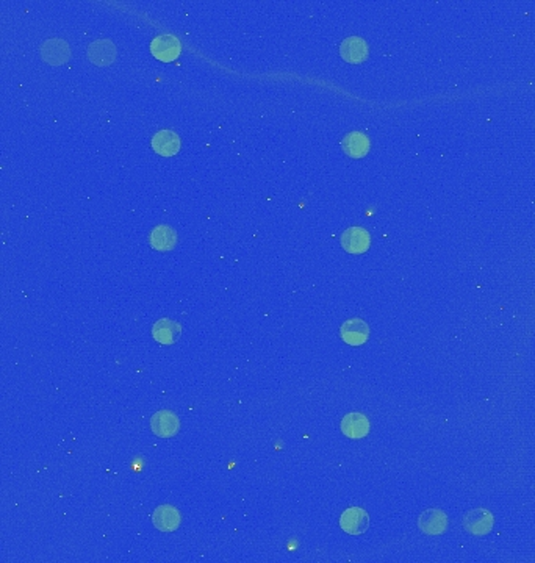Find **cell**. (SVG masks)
Returning <instances> with one entry per match:
<instances>
[{"instance_id":"cell-1","label":"cell","mask_w":535,"mask_h":563,"mask_svg":"<svg viewBox=\"0 0 535 563\" xmlns=\"http://www.w3.org/2000/svg\"><path fill=\"white\" fill-rule=\"evenodd\" d=\"M495 524V516L487 510V508L477 507L475 510H470L463 516V529L471 535H487L490 534Z\"/></svg>"},{"instance_id":"cell-2","label":"cell","mask_w":535,"mask_h":563,"mask_svg":"<svg viewBox=\"0 0 535 563\" xmlns=\"http://www.w3.org/2000/svg\"><path fill=\"white\" fill-rule=\"evenodd\" d=\"M341 246L349 254H363L371 246V237L363 227H349L341 235Z\"/></svg>"},{"instance_id":"cell-3","label":"cell","mask_w":535,"mask_h":563,"mask_svg":"<svg viewBox=\"0 0 535 563\" xmlns=\"http://www.w3.org/2000/svg\"><path fill=\"white\" fill-rule=\"evenodd\" d=\"M448 524L449 521L446 513L443 510H438V508H428L418 518V527L426 535L443 534L448 529Z\"/></svg>"},{"instance_id":"cell-4","label":"cell","mask_w":535,"mask_h":563,"mask_svg":"<svg viewBox=\"0 0 535 563\" xmlns=\"http://www.w3.org/2000/svg\"><path fill=\"white\" fill-rule=\"evenodd\" d=\"M340 335L349 346H362V344H365L369 338V327L363 319L351 318L341 326Z\"/></svg>"},{"instance_id":"cell-5","label":"cell","mask_w":535,"mask_h":563,"mask_svg":"<svg viewBox=\"0 0 535 563\" xmlns=\"http://www.w3.org/2000/svg\"><path fill=\"white\" fill-rule=\"evenodd\" d=\"M180 41L173 35H160L152 41L151 52L160 61H174L180 55Z\"/></svg>"},{"instance_id":"cell-6","label":"cell","mask_w":535,"mask_h":563,"mask_svg":"<svg viewBox=\"0 0 535 563\" xmlns=\"http://www.w3.org/2000/svg\"><path fill=\"white\" fill-rule=\"evenodd\" d=\"M340 526L346 534L351 535H360L365 532L369 526V516L368 513L360 507H351L343 512L340 518Z\"/></svg>"},{"instance_id":"cell-7","label":"cell","mask_w":535,"mask_h":563,"mask_svg":"<svg viewBox=\"0 0 535 563\" xmlns=\"http://www.w3.org/2000/svg\"><path fill=\"white\" fill-rule=\"evenodd\" d=\"M152 432L161 438H171L180 430V419L171 410L157 412L151 419Z\"/></svg>"},{"instance_id":"cell-8","label":"cell","mask_w":535,"mask_h":563,"mask_svg":"<svg viewBox=\"0 0 535 563\" xmlns=\"http://www.w3.org/2000/svg\"><path fill=\"white\" fill-rule=\"evenodd\" d=\"M41 57L52 66H60L71 58V49L63 39H48L41 45Z\"/></svg>"},{"instance_id":"cell-9","label":"cell","mask_w":535,"mask_h":563,"mask_svg":"<svg viewBox=\"0 0 535 563\" xmlns=\"http://www.w3.org/2000/svg\"><path fill=\"white\" fill-rule=\"evenodd\" d=\"M155 527L161 532H174L182 522V515L174 505H160L152 515Z\"/></svg>"},{"instance_id":"cell-10","label":"cell","mask_w":535,"mask_h":563,"mask_svg":"<svg viewBox=\"0 0 535 563\" xmlns=\"http://www.w3.org/2000/svg\"><path fill=\"white\" fill-rule=\"evenodd\" d=\"M369 421L363 413H349L341 421V432L347 438H352V440L367 436L369 434Z\"/></svg>"},{"instance_id":"cell-11","label":"cell","mask_w":535,"mask_h":563,"mask_svg":"<svg viewBox=\"0 0 535 563\" xmlns=\"http://www.w3.org/2000/svg\"><path fill=\"white\" fill-rule=\"evenodd\" d=\"M88 58L97 66H110L116 60V47L110 39H97L88 45Z\"/></svg>"},{"instance_id":"cell-12","label":"cell","mask_w":535,"mask_h":563,"mask_svg":"<svg viewBox=\"0 0 535 563\" xmlns=\"http://www.w3.org/2000/svg\"><path fill=\"white\" fill-rule=\"evenodd\" d=\"M180 138L173 130H160L152 138L153 151L161 156H173L180 151Z\"/></svg>"},{"instance_id":"cell-13","label":"cell","mask_w":535,"mask_h":563,"mask_svg":"<svg viewBox=\"0 0 535 563\" xmlns=\"http://www.w3.org/2000/svg\"><path fill=\"white\" fill-rule=\"evenodd\" d=\"M340 55L347 63H362L368 57V44L359 36L346 38L340 47Z\"/></svg>"},{"instance_id":"cell-14","label":"cell","mask_w":535,"mask_h":563,"mask_svg":"<svg viewBox=\"0 0 535 563\" xmlns=\"http://www.w3.org/2000/svg\"><path fill=\"white\" fill-rule=\"evenodd\" d=\"M343 151L351 156V159H362L369 152V138L362 132H351L341 141Z\"/></svg>"},{"instance_id":"cell-15","label":"cell","mask_w":535,"mask_h":563,"mask_svg":"<svg viewBox=\"0 0 535 563\" xmlns=\"http://www.w3.org/2000/svg\"><path fill=\"white\" fill-rule=\"evenodd\" d=\"M182 333L180 324H177L173 319H160L158 323H155L152 327V336L160 344H174L178 336Z\"/></svg>"},{"instance_id":"cell-16","label":"cell","mask_w":535,"mask_h":563,"mask_svg":"<svg viewBox=\"0 0 535 563\" xmlns=\"http://www.w3.org/2000/svg\"><path fill=\"white\" fill-rule=\"evenodd\" d=\"M151 246L157 250H161V252H166V250L174 249L175 242H177V235L175 230L173 227L169 225H157L155 229L151 232Z\"/></svg>"}]
</instances>
